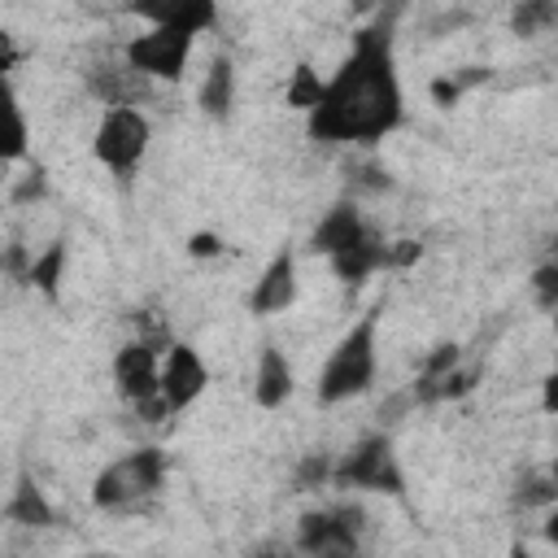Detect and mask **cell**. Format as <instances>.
I'll return each instance as SVG.
<instances>
[{
    "label": "cell",
    "mask_w": 558,
    "mask_h": 558,
    "mask_svg": "<svg viewBox=\"0 0 558 558\" xmlns=\"http://www.w3.org/2000/svg\"><path fill=\"white\" fill-rule=\"evenodd\" d=\"M401 122V87L392 74L388 31H362L349 61L327 78L323 100L310 109V131L331 144L375 140Z\"/></svg>",
    "instance_id": "cell-1"
},
{
    "label": "cell",
    "mask_w": 558,
    "mask_h": 558,
    "mask_svg": "<svg viewBox=\"0 0 558 558\" xmlns=\"http://www.w3.org/2000/svg\"><path fill=\"white\" fill-rule=\"evenodd\" d=\"M558 17V4L554 0H523L519 9H514V31L519 35H536L541 26H549Z\"/></svg>",
    "instance_id": "cell-16"
},
{
    "label": "cell",
    "mask_w": 558,
    "mask_h": 558,
    "mask_svg": "<svg viewBox=\"0 0 558 558\" xmlns=\"http://www.w3.org/2000/svg\"><path fill=\"white\" fill-rule=\"evenodd\" d=\"M9 519H17V523H35V527H44L52 514H48V506H44V497L31 488V484H22L17 488V497L9 501Z\"/></svg>",
    "instance_id": "cell-15"
},
{
    "label": "cell",
    "mask_w": 558,
    "mask_h": 558,
    "mask_svg": "<svg viewBox=\"0 0 558 558\" xmlns=\"http://www.w3.org/2000/svg\"><path fill=\"white\" fill-rule=\"evenodd\" d=\"M131 9L148 26H170L187 35H201L214 22V0H131Z\"/></svg>",
    "instance_id": "cell-9"
},
{
    "label": "cell",
    "mask_w": 558,
    "mask_h": 558,
    "mask_svg": "<svg viewBox=\"0 0 558 558\" xmlns=\"http://www.w3.org/2000/svg\"><path fill=\"white\" fill-rule=\"evenodd\" d=\"M532 283H536L541 301H545V305H554V301H558V262H554V266H541Z\"/></svg>",
    "instance_id": "cell-19"
},
{
    "label": "cell",
    "mask_w": 558,
    "mask_h": 558,
    "mask_svg": "<svg viewBox=\"0 0 558 558\" xmlns=\"http://www.w3.org/2000/svg\"><path fill=\"white\" fill-rule=\"evenodd\" d=\"M375 379V314L349 327V336L331 349L323 375H318V397L323 401H344L366 392Z\"/></svg>",
    "instance_id": "cell-2"
},
{
    "label": "cell",
    "mask_w": 558,
    "mask_h": 558,
    "mask_svg": "<svg viewBox=\"0 0 558 558\" xmlns=\"http://www.w3.org/2000/svg\"><path fill=\"white\" fill-rule=\"evenodd\" d=\"M362 240H371V231H366V222L357 218L353 205H336V209H327L323 222H318L314 235H310V244H314L318 253H327V257H340V253L357 248Z\"/></svg>",
    "instance_id": "cell-10"
},
{
    "label": "cell",
    "mask_w": 558,
    "mask_h": 558,
    "mask_svg": "<svg viewBox=\"0 0 558 558\" xmlns=\"http://www.w3.org/2000/svg\"><path fill=\"white\" fill-rule=\"evenodd\" d=\"M161 475H166V462L157 449H140L113 466L100 471L96 480V506L105 510H135L144 497H153L161 488Z\"/></svg>",
    "instance_id": "cell-3"
},
{
    "label": "cell",
    "mask_w": 558,
    "mask_h": 558,
    "mask_svg": "<svg viewBox=\"0 0 558 558\" xmlns=\"http://www.w3.org/2000/svg\"><path fill=\"white\" fill-rule=\"evenodd\" d=\"M231 96H235V70L227 57H218L201 83V109L214 113V118H227L231 113Z\"/></svg>",
    "instance_id": "cell-13"
},
{
    "label": "cell",
    "mask_w": 558,
    "mask_h": 558,
    "mask_svg": "<svg viewBox=\"0 0 558 558\" xmlns=\"http://www.w3.org/2000/svg\"><path fill=\"white\" fill-rule=\"evenodd\" d=\"M545 536H549V541H554V545H558V506H554V510H549V523H545Z\"/></svg>",
    "instance_id": "cell-22"
},
{
    "label": "cell",
    "mask_w": 558,
    "mask_h": 558,
    "mask_svg": "<svg viewBox=\"0 0 558 558\" xmlns=\"http://www.w3.org/2000/svg\"><path fill=\"white\" fill-rule=\"evenodd\" d=\"M26 148V122H22V109L9 105V157H22Z\"/></svg>",
    "instance_id": "cell-18"
},
{
    "label": "cell",
    "mask_w": 558,
    "mask_h": 558,
    "mask_svg": "<svg viewBox=\"0 0 558 558\" xmlns=\"http://www.w3.org/2000/svg\"><path fill=\"white\" fill-rule=\"evenodd\" d=\"M192 39L187 31H170V26H153L148 35H140L126 57H131V70L140 74H153V78H179L183 65H187V52H192Z\"/></svg>",
    "instance_id": "cell-6"
},
{
    "label": "cell",
    "mask_w": 558,
    "mask_h": 558,
    "mask_svg": "<svg viewBox=\"0 0 558 558\" xmlns=\"http://www.w3.org/2000/svg\"><path fill=\"white\" fill-rule=\"evenodd\" d=\"M288 397H292V366H288V357L275 344H266L262 349V362H257V405L275 410Z\"/></svg>",
    "instance_id": "cell-12"
},
{
    "label": "cell",
    "mask_w": 558,
    "mask_h": 558,
    "mask_svg": "<svg viewBox=\"0 0 558 558\" xmlns=\"http://www.w3.org/2000/svg\"><path fill=\"white\" fill-rule=\"evenodd\" d=\"M554 484H558V466H554Z\"/></svg>",
    "instance_id": "cell-23"
},
{
    "label": "cell",
    "mask_w": 558,
    "mask_h": 558,
    "mask_svg": "<svg viewBox=\"0 0 558 558\" xmlns=\"http://www.w3.org/2000/svg\"><path fill=\"white\" fill-rule=\"evenodd\" d=\"M292 301H296V262H292V253L283 248V253L270 257V266L262 270L257 288H253V310H257V314H279V310H288Z\"/></svg>",
    "instance_id": "cell-11"
},
{
    "label": "cell",
    "mask_w": 558,
    "mask_h": 558,
    "mask_svg": "<svg viewBox=\"0 0 558 558\" xmlns=\"http://www.w3.org/2000/svg\"><path fill=\"white\" fill-rule=\"evenodd\" d=\"M218 248H222V244H218V235H214V231H209V235H205V231H201V235H192V253H196V257H205V253L214 257Z\"/></svg>",
    "instance_id": "cell-20"
},
{
    "label": "cell",
    "mask_w": 558,
    "mask_h": 558,
    "mask_svg": "<svg viewBox=\"0 0 558 558\" xmlns=\"http://www.w3.org/2000/svg\"><path fill=\"white\" fill-rule=\"evenodd\" d=\"M545 410L558 414V362H554V371H549V379H545Z\"/></svg>",
    "instance_id": "cell-21"
},
{
    "label": "cell",
    "mask_w": 558,
    "mask_h": 558,
    "mask_svg": "<svg viewBox=\"0 0 558 558\" xmlns=\"http://www.w3.org/2000/svg\"><path fill=\"white\" fill-rule=\"evenodd\" d=\"M336 480L349 488H371V493H401V466L392 458V445L384 436H371L366 445H357L340 466Z\"/></svg>",
    "instance_id": "cell-5"
},
{
    "label": "cell",
    "mask_w": 558,
    "mask_h": 558,
    "mask_svg": "<svg viewBox=\"0 0 558 558\" xmlns=\"http://www.w3.org/2000/svg\"><path fill=\"white\" fill-rule=\"evenodd\" d=\"M323 78L310 70V65H296V74H292V83H288V105H296V109H314L318 100H323Z\"/></svg>",
    "instance_id": "cell-14"
},
{
    "label": "cell",
    "mask_w": 558,
    "mask_h": 558,
    "mask_svg": "<svg viewBox=\"0 0 558 558\" xmlns=\"http://www.w3.org/2000/svg\"><path fill=\"white\" fill-rule=\"evenodd\" d=\"M144 148H148V122H144V113L131 109V105H113L105 113L100 131H96V157L113 174H131L140 166Z\"/></svg>",
    "instance_id": "cell-4"
},
{
    "label": "cell",
    "mask_w": 558,
    "mask_h": 558,
    "mask_svg": "<svg viewBox=\"0 0 558 558\" xmlns=\"http://www.w3.org/2000/svg\"><path fill=\"white\" fill-rule=\"evenodd\" d=\"M61 262H65V248H61V244H52L44 257H35V262H31V283H35V288H44V292L52 296V292H57V279H61Z\"/></svg>",
    "instance_id": "cell-17"
},
{
    "label": "cell",
    "mask_w": 558,
    "mask_h": 558,
    "mask_svg": "<svg viewBox=\"0 0 558 558\" xmlns=\"http://www.w3.org/2000/svg\"><path fill=\"white\" fill-rule=\"evenodd\" d=\"M205 384H209V371H205L201 353L192 344H174L161 362V405L183 410L205 392Z\"/></svg>",
    "instance_id": "cell-7"
},
{
    "label": "cell",
    "mask_w": 558,
    "mask_h": 558,
    "mask_svg": "<svg viewBox=\"0 0 558 558\" xmlns=\"http://www.w3.org/2000/svg\"><path fill=\"white\" fill-rule=\"evenodd\" d=\"M357 545V510H314L301 519V549L344 554Z\"/></svg>",
    "instance_id": "cell-8"
}]
</instances>
